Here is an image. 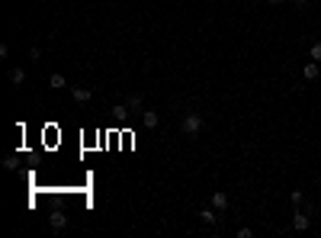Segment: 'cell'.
Masks as SVG:
<instances>
[{
  "label": "cell",
  "mask_w": 321,
  "mask_h": 238,
  "mask_svg": "<svg viewBox=\"0 0 321 238\" xmlns=\"http://www.w3.org/2000/svg\"><path fill=\"white\" fill-rule=\"evenodd\" d=\"M309 226H312V219H309V216L302 213V209H299V213L292 216V229H296V232H305V229H309Z\"/></svg>",
  "instance_id": "4"
},
{
  "label": "cell",
  "mask_w": 321,
  "mask_h": 238,
  "mask_svg": "<svg viewBox=\"0 0 321 238\" xmlns=\"http://www.w3.org/2000/svg\"><path fill=\"white\" fill-rule=\"evenodd\" d=\"M141 126H145V129H158L161 126V116L154 110H141Z\"/></svg>",
  "instance_id": "3"
},
{
  "label": "cell",
  "mask_w": 321,
  "mask_h": 238,
  "mask_svg": "<svg viewBox=\"0 0 321 238\" xmlns=\"http://www.w3.org/2000/svg\"><path fill=\"white\" fill-rule=\"evenodd\" d=\"M126 106H128V110H135V113H141V110H145V106H141V97H138V93H132Z\"/></svg>",
  "instance_id": "10"
},
{
  "label": "cell",
  "mask_w": 321,
  "mask_h": 238,
  "mask_svg": "<svg viewBox=\"0 0 321 238\" xmlns=\"http://www.w3.org/2000/svg\"><path fill=\"white\" fill-rule=\"evenodd\" d=\"M180 129H183V135H199L202 132V116L199 113H187L180 122Z\"/></svg>",
  "instance_id": "1"
},
{
  "label": "cell",
  "mask_w": 321,
  "mask_h": 238,
  "mask_svg": "<svg viewBox=\"0 0 321 238\" xmlns=\"http://www.w3.org/2000/svg\"><path fill=\"white\" fill-rule=\"evenodd\" d=\"M49 226L55 229V232H61V229L67 226V216H64V213H52V216H49Z\"/></svg>",
  "instance_id": "7"
},
{
  "label": "cell",
  "mask_w": 321,
  "mask_h": 238,
  "mask_svg": "<svg viewBox=\"0 0 321 238\" xmlns=\"http://www.w3.org/2000/svg\"><path fill=\"white\" fill-rule=\"evenodd\" d=\"M212 206L218 209V213H225V209H228V193H222V190H215V193H212Z\"/></svg>",
  "instance_id": "6"
},
{
  "label": "cell",
  "mask_w": 321,
  "mask_h": 238,
  "mask_svg": "<svg viewBox=\"0 0 321 238\" xmlns=\"http://www.w3.org/2000/svg\"><path fill=\"white\" fill-rule=\"evenodd\" d=\"M49 84L55 87V90H61V87H67V80H64V74H52V78H49Z\"/></svg>",
  "instance_id": "11"
},
{
  "label": "cell",
  "mask_w": 321,
  "mask_h": 238,
  "mask_svg": "<svg viewBox=\"0 0 321 238\" xmlns=\"http://www.w3.org/2000/svg\"><path fill=\"white\" fill-rule=\"evenodd\" d=\"M318 74H321L318 61H305V65H302V78H305V80H315Z\"/></svg>",
  "instance_id": "5"
},
{
  "label": "cell",
  "mask_w": 321,
  "mask_h": 238,
  "mask_svg": "<svg viewBox=\"0 0 321 238\" xmlns=\"http://www.w3.org/2000/svg\"><path fill=\"white\" fill-rule=\"evenodd\" d=\"M10 80H13V84H26V71H23V68H13V71H10Z\"/></svg>",
  "instance_id": "9"
},
{
  "label": "cell",
  "mask_w": 321,
  "mask_h": 238,
  "mask_svg": "<svg viewBox=\"0 0 321 238\" xmlns=\"http://www.w3.org/2000/svg\"><path fill=\"white\" fill-rule=\"evenodd\" d=\"M267 3H283V0H267Z\"/></svg>",
  "instance_id": "16"
},
{
  "label": "cell",
  "mask_w": 321,
  "mask_h": 238,
  "mask_svg": "<svg viewBox=\"0 0 321 238\" xmlns=\"http://www.w3.org/2000/svg\"><path fill=\"white\" fill-rule=\"evenodd\" d=\"M71 97H74V103H90L93 90L90 87H71Z\"/></svg>",
  "instance_id": "2"
},
{
  "label": "cell",
  "mask_w": 321,
  "mask_h": 238,
  "mask_svg": "<svg viewBox=\"0 0 321 238\" xmlns=\"http://www.w3.org/2000/svg\"><path fill=\"white\" fill-rule=\"evenodd\" d=\"M296 3H299V6H305V3H309V0H296Z\"/></svg>",
  "instance_id": "15"
},
{
  "label": "cell",
  "mask_w": 321,
  "mask_h": 238,
  "mask_svg": "<svg viewBox=\"0 0 321 238\" xmlns=\"http://www.w3.org/2000/svg\"><path fill=\"white\" fill-rule=\"evenodd\" d=\"M251 235H254V232H251V226H241V229H238V238H251Z\"/></svg>",
  "instance_id": "14"
},
{
  "label": "cell",
  "mask_w": 321,
  "mask_h": 238,
  "mask_svg": "<svg viewBox=\"0 0 321 238\" xmlns=\"http://www.w3.org/2000/svg\"><path fill=\"white\" fill-rule=\"evenodd\" d=\"M309 55H312V61H321V42L312 45V52H309Z\"/></svg>",
  "instance_id": "12"
},
{
  "label": "cell",
  "mask_w": 321,
  "mask_h": 238,
  "mask_svg": "<svg viewBox=\"0 0 321 238\" xmlns=\"http://www.w3.org/2000/svg\"><path fill=\"white\" fill-rule=\"evenodd\" d=\"M199 219L206 222V226H215V222H218V213H215V206H212V209H199Z\"/></svg>",
  "instance_id": "8"
},
{
  "label": "cell",
  "mask_w": 321,
  "mask_h": 238,
  "mask_svg": "<svg viewBox=\"0 0 321 238\" xmlns=\"http://www.w3.org/2000/svg\"><path fill=\"white\" fill-rule=\"evenodd\" d=\"M289 200L296 203V206H302V190H292V193H289Z\"/></svg>",
  "instance_id": "13"
}]
</instances>
